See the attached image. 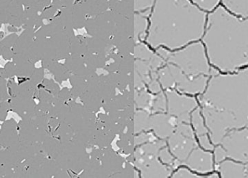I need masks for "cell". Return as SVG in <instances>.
<instances>
[{"label": "cell", "mask_w": 248, "mask_h": 178, "mask_svg": "<svg viewBox=\"0 0 248 178\" xmlns=\"http://www.w3.org/2000/svg\"><path fill=\"white\" fill-rule=\"evenodd\" d=\"M196 97L214 147L230 132L248 129V67L231 73L214 68Z\"/></svg>", "instance_id": "6da1fadb"}, {"label": "cell", "mask_w": 248, "mask_h": 178, "mask_svg": "<svg viewBox=\"0 0 248 178\" xmlns=\"http://www.w3.org/2000/svg\"><path fill=\"white\" fill-rule=\"evenodd\" d=\"M208 13L192 0H155L147 42L153 48L181 49L201 41Z\"/></svg>", "instance_id": "7a4b0ae2"}, {"label": "cell", "mask_w": 248, "mask_h": 178, "mask_svg": "<svg viewBox=\"0 0 248 178\" xmlns=\"http://www.w3.org/2000/svg\"><path fill=\"white\" fill-rule=\"evenodd\" d=\"M213 68L231 73L248 67V17H240L221 4L207 15L201 39Z\"/></svg>", "instance_id": "3957f363"}, {"label": "cell", "mask_w": 248, "mask_h": 178, "mask_svg": "<svg viewBox=\"0 0 248 178\" xmlns=\"http://www.w3.org/2000/svg\"><path fill=\"white\" fill-rule=\"evenodd\" d=\"M158 68L153 73L163 87H173L179 93L197 97L203 93L212 75V65L201 41L189 44L175 52L160 48Z\"/></svg>", "instance_id": "277c9868"}, {"label": "cell", "mask_w": 248, "mask_h": 178, "mask_svg": "<svg viewBox=\"0 0 248 178\" xmlns=\"http://www.w3.org/2000/svg\"><path fill=\"white\" fill-rule=\"evenodd\" d=\"M220 4L237 16L248 17V0H220Z\"/></svg>", "instance_id": "5b68a950"}, {"label": "cell", "mask_w": 248, "mask_h": 178, "mask_svg": "<svg viewBox=\"0 0 248 178\" xmlns=\"http://www.w3.org/2000/svg\"><path fill=\"white\" fill-rule=\"evenodd\" d=\"M146 15L136 13L135 15V36L137 38L145 36V32L148 29V21Z\"/></svg>", "instance_id": "8992f818"}, {"label": "cell", "mask_w": 248, "mask_h": 178, "mask_svg": "<svg viewBox=\"0 0 248 178\" xmlns=\"http://www.w3.org/2000/svg\"><path fill=\"white\" fill-rule=\"evenodd\" d=\"M155 0H134V10L136 13L148 16L153 8Z\"/></svg>", "instance_id": "52a82bcc"}, {"label": "cell", "mask_w": 248, "mask_h": 178, "mask_svg": "<svg viewBox=\"0 0 248 178\" xmlns=\"http://www.w3.org/2000/svg\"><path fill=\"white\" fill-rule=\"evenodd\" d=\"M192 1L206 13L212 11L220 4V0H192Z\"/></svg>", "instance_id": "ba28073f"}, {"label": "cell", "mask_w": 248, "mask_h": 178, "mask_svg": "<svg viewBox=\"0 0 248 178\" xmlns=\"http://www.w3.org/2000/svg\"><path fill=\"white\" fill-rule=\"evenodd\" d=\"M243 178H248V154L247 164H246V167L243 169Z\"/></svg>", "instance_id": "9c48e42d"}]
</instances>
